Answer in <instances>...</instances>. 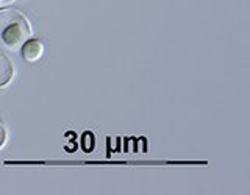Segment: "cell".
I'll return each mask as SVG.
<instances>
[{
	"instance_id": "7a4b0ae2",
	"label": "cell",
	"mask_w": 250,
	"mask_h": 195,
	"mask_svg": "<svg viewBox=\"0 0 250 195\" xmlns=\"http://www.w3.org/2000/svg\"><path fill=\"white\" fill-rule=\"evenodd\" d=\"M45 52V45L41 39H36V38H28L25 42L22 44L21 47V53H22V58L23 61L30 62V64H35L39 59L42 58V55Z\"/></svg>"
},
{
	"instance_id": "5b68a950",
	"label": "cell",
	"mask_w": 250,
	"mask_h": 195,
	"mask_svg": "<svg viewBox=\"0 0 250 195\" xmlns=\"http://www.w3.org/2000/svg\"><path fill=\"white\" fill-rule=\"evenodd\" d=\"M13 2H16V0H0V5H10Z\"/></svg>"
},
{
	"instance_id": "6da1fadb",
	"label": "cell",
	"mask_w": 250,
	"mask_h": 195,
	"mask_svg": "<svg viewBox=\"0 0 250 195\" xmlns=\"http://www.w3.org/2000/svg\"><path fill=\"white\" fill-rule=\"evenodd\" d=\"M30 25L19 13H0V45L8 50H16L30 38Z\"/></svg>"
},
{
	"instance_id": "3957f363",
	"label": "cell",
	"mask_w": 250,
	"mask_h": 195,
	"mask_svg": "<svg viewBox=\"0 0 250 195\" xmlns=\"http://www.w3.org/2000/svg\"><path fill=\"white\" fill-rule=\"evenodd\" d=\"M13 75H14V67L10 58L3 52H0V88L10 83Z\"/></svg>"
},
{
	"instance_id": "277c9868",
	"label": "cell",
	"mask_w": 250,
	"mask_h": 195,
	"mask_svg": "<svg viewBox=\"0 0 250 195\" xmlns=\"http://www.w3.org/2000/svg\"><path fill=\"white\" fill-rule=\"evenodd\" d=\"M6 142V130H5V125L0 122V148H2Z\"/></svg>"
}]
</instances>
